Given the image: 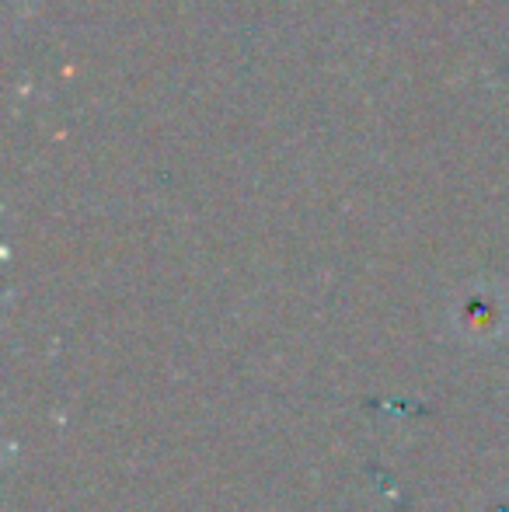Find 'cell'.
Segmentation results:
<instances>
[{"instance_id":"cell-1","label":"cell","mask_w":509,"mask_h":512,"mask_svg":"<svg viewBox=\"0 0 509 512\" xmlns=\"http://www.w3.org/2000/svg\"><path fill=\"white\" fill-rule=\"evenodd\" d=\"M503 321H506V310L499 304L496 293L475 290L461 304V310H457V324H461V331L471 338V342H482V338L499 335V331H503Z\"/></svg>"}]
</instances>
